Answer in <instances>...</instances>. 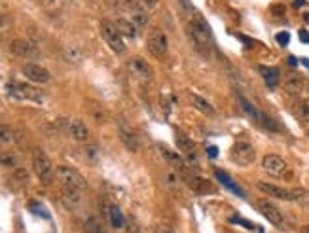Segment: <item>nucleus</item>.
Segmentation results:
<instances>
[{"label": "nucleus", "mask_w": 309, "mask_h": 233, "mask_svg": "<svg viewBox=\"0 0 309 233\" xmlns=\"http://www.w3.org/2000/svg\"><path fill=\"white\" fill-rule=\"evenodd\" d=\"M188 33L192 36V40L197 44V47H201V49H209L213 44V33H211L207 21L203 19L201 14H194L190 17Z\"/></svg>", "instance_id": "f257e3e1"}, {"label": "nucleus", "mask_w": 309, "mask_h": 233, "mask_svg": "<svg viewBox=\"0 0 309 233\" xmlns=\"http://www.w3.org/2000/svg\"><path fill=\"white\" fill-rule=\"evenodd\" d=\"M55 176H57V180H59V184L65 190H70V192H86L88 190V182H86V178L82 176L76 169H70V167H65L61 165L55 169Z\"/></svg>", "instance_id": "f03ea898"}, {"label": "nucleus", "mask_w": 309, "mask_h": 233, "mask_svg": "<svg viewBox=\"0 0 309 233\" xmlns=\"http://www.w3.org/2000/svg\"><path fill=\"white\" fill-rule=\"evenodd\" d=\"M33 167H34L36 176L40 178V182H44V184H52V182H54L55 169L54 165H52L49 158L46 156V152L40 150V148H36L33 152Z\"/></svg>", "instance_id": "7ed1b4c3"}, {"label": "nucleus", "mask_w": 309, "mask_h": 233, "mask_svg": "<svg viewBox=\"0 0 309 233\" xmlns=\"http://www.w3.org/2000/svg\"><path fill=\"white\" fill-rule=\"evenodd\" d=\"M262 167H264V171H266L269 176H273V178H289L290 176L287 161L282 160L281 156H277V153H268V156H264Z\"/></svg>", "instance_id": "20e7f679"}, {"label": "nucleus", "mask_w": 309, "mask_h": 233, "mask_svg": "<svg viewBox=\"0 0 309 233\" xmlns=\"http://www.w3.org/2000/svg\"><path fill=\"white\" fill-rule=\"evenodd\" d=\"M256 160V150L254 146L247 142V140H239L231 146V161L239 167H249L252 165Z\"/></svg>", "instance_id": "39448f33"}, {"label": "nucleus", "mask_w": 309, "mask_h": 233, "mask_svg": "<svg viewBox=\"0 0 309 233\" xmlns=\"http://www.w3.org/2000/svg\"><path fill=\"white\" fill-rule=\"evenodd\" d=\"M101 34L105 42L108 44V47L114 51V54L121 55L125 51V42H123V36L118 33V29L112 21H102L101 23Z\"/></svg>", "instance_id": "423d86ee"}, {"label": "nucleus", "mask_w": 309, "mask_h": 233, "mask_svg": "<svg viewBox=\"0 0 309 233\" xmlns=\"http://www.w3.org/2000/svg\"><path fill=\"white\" fill-rule=\"evenodd\" d=\"M256 206H258V211L262 213L264 218H268V222H271L275 227H281V229H287V227H289V222L285 218V214H282L273 203L262 199V201H258V205Z\"/></svg>", "instance_id": "0eeeda50"}, {"label": "nucleus", "mask_w": 309, "mask_h": 233, "mask_svg": "<svg viewBox=\"0 0 309 233\" xmlns=\"http://www.w3.org/2000/svg\"><path fill=\"white\" fill-rule=\"evenodd\" d=\"M8 91L12 97L21 100H34V102H40L44 99V93L36 87L29 86V84H21V82H15L12 86H8Z\"/></svg>", "instance_id": "6e6552de"}, {"label": "nucleus", "mask_w": 309, "mask_h": 233, "mask_svg": "<svg viewBox=\"0 0 309 233\" xmlns=\"http://www.w3.org/2000/svg\"><path fill=\"white\" fill-rule=\"evenodd\" d=\"M148 51L158 57V59H163L169 51V42L167 36L163 31H152L150 36H148Z\"/></svg>", "instance_id": "1a4fd4ad"}, {"label": "nucleus", "mask_w": 309, "mask_h": 233, "mask_svg": "<svg viewBox=\"0 0 309 233\" xmlns=\"http://www.w3.org/2000/svg\"><path fill=\"white\" fill-rule=\"evenodd\" d=\"M258 190L264 192L269 197H275L281 201H292L296 199V188H281L275 184H268V182H258Z\"/></svg>", "instance_id": "9d476101"}, {"label": "nucleus", "mask_w": 309, "mask_h": 233, "mask_svg": "<svg viewBox=\"0 0 309 233\" xmlns=\"http://www.w3.org/2000/svg\"><path fill=\"white\" fill-rule=\"evenodd\" d=\"M184 180H186V184H188L195 193H201V195H207V193H215V186H213V182H209L207 178H203V176H197V174H192L190 171L186 173H182Z\"/></svg>", "instance_id": "9b49d317"}, {"label": "nucleus", "mask_w": 309, "mask_h": 233, "mask_svg": "<svg viewBox=\"0 0 309 233\" xmlns=\"http://www.w3.org/2000/svg\"><path fill=\"white\" fill-rule=\"evenodd\" d=\"M23 74L31 82H36V84H49V80H52V74L47 72L42 65H36V63H27L23 67Z\"/></svg>", "instance_id": "f8f14e48"}, {"label": "nucleus", "mask_w": 309, "mask_h": 233, "mask_svg": "<svg viewBox=\"0 0 309 233\" xmlns=\"http://www.w3.org/2000/svg\"><path fill=\"white\" fill-rule=\"evenodd\" d=\"M129 72L133 74L135 78H139L141 82H150L152 80V68L146 61L141 59V57H133L129 61Z\"/></svg>", "instance_id": "ddd939ff"}, {"label": "nucleus", "mask_w": 309, "mask_h": 233, "mask_svg": "<svg viewBox=\"0 0 309 233\" xmlns=\"http://www.w3.org/2000/svg\"><path fill=\"white\" fill-rule=\"evenodd\" d=\"M10 51L15 55V57H34L38 54V47L31 44L29 40H23V38H15V40L10 42Z\"/></svg>", "instance_id": "4468645a"}, {"label": "nucleus", "mask_w": 309, "mask_h": 233, "mask_svg": "<svg viewBox=\"0 0 309 233\" xmlns=\"http://www.w3.org/2000/svg\"><path fill=\"white\" fill-rule=\"evenodd\" d=\"M118 133H120V140L123 142V146L127 148L129 152H139V148H141V142H139V137L129 129V127L121 125L118 129Z\"/></svg>", "instance_id": "2eb2a0df"}, {"label": "nucleus", "mask_w": 309, "mask_h": 233, "mask_svg": "<svg viewBox=\"0 0 309 233\" xmlns=\"http://www.w3.org/2000/svg\"><path fill=\"white\" fill-rule=\"evenodd\" d=\"M215 174H216V178H218V182H220L222 186L224 188H228L229 192H234V193H237L239 197H245V192H243L241 188L237 186L236 182L231 180V176H229L228 173H224V171H220V169H216L215 171Z\"/></svg>", "instance_id": "dca6fc26"}, {"label": "nucleus", "mask_w": 309, "mask_h": 233, "mask_svg": "<svg viewBox=\"0 0 309 233\" xmlns=\"http://www.w3.org/2000/svg\"><path fill=\"white\" fill-rule=\"evenodd\" d=\"M260 74H262L266 86L271 87V89H275V87L279 86V82H281V74L273 67H264L262 65V67H260Z\"/></svg>", "instance_id": "f3484780"}, {"label": "nucleus", "mask_w": 309, "mask_h": 233, "mask_svg": "<svg viewBox=\"0 0 309 233\" xmlns=\"http://www.w3.org/2000/svg\"><path fill=\"white\" fill-rule=\"evenodd\" d=\"M114 25H116V29H118V33H120L121 36H127V38H131V40L137 38V31H139V29L135 27L127 17H120V19H116Z\"/></svg>", "instance_id": "a211bd4d"}, {"label": "nucleus", "mask_w": 309, "mask_h": 233, "mask_svg": "<svg viewBox=\"0 0 309 233\" xmlns=\"http://www.w3.org/2000/svg\"><path fill=\"white\" fill-rule=\"evenodd\" d=\"M70 133H72V137L78 140V142H88L89 139V129L82 120H74L72 123H70Z\"/></svg>", "instance_id": "6ab92c4d"}, {"label": "nucleus", "mask_w": 309, "mask_h": 233, "mask_svg": "<svg viewBox=\"0 0 309 233\" xmlns=\"http://www.w3.org/2000/svg\"><path fill=\"white\" fill-rule=\"evenodd\" d=\"M127 19L131 21V23H133L135 27L137 29H144L148 25V14H146V10H144V8H137V10H133V12H131V14L127 15Z\"/></svg>", "instance_id": "aec40b11"}, {"label": "nucleus", "mask_w": 309, "mask_h": 233, "mask_svg": "<svg viewBox=\"0 0 309 233\" xmlns=\"http://www.w3.org/2000/svg\"><path fill=\"white\" fill-rule=\"evenodd\" d=\"M160 150H162V153L165 156V160L171 163V165H175L181 173H186L188 169H186V165H184V161H182V158L178 156V153H175L173 150H169V148H165V146H160Z\"/></svg>", "instance_id": "412c9836"}, {"label": "nucleus", "mask_w": 309, "mask_h": 233, "mask_svg": "<svg viewBox=\"0 0 309 233\" xmlns=\"http://www.w3.org/2000/svg\"><path fill=\"white\" fill-rule=\"evenodd\" d=\"M190 100H192V105H194L199 112L207 114V116H213V114H215V107H213L205 97H201V95H192Z\"/></svg>", "instance_id": "4be33fe9"}, {"label": "nucleus", "mask_w": 309, "mask_h": 233, "mask_svg": "<svg viewBox=\"0 0 309 233\" xmlns=\"http://www.w3.org/2000/svg\"><path fill=\"white\" fill-rule=\"evenodd\" d=\"M84 233H107V227L97 216H89L84 224Z\"/></svg>", "instance_id": "5701e85b"}, {"label": "nucleus", "mask_w": 309, "mask_h": 233, "mask_svg": "<svg viewBox=\"0 0 309 233\" xmlns=\"http://www.w3.org/2000/svg\"><path fill=\"white\" fill-rule=\"evenodd\" d=\"M61 201H63V205H65V206H68V209H74V206H78V203H80V193L70 192V190H65V188H63Z\"/></svg>", "instance_id": "b1692460"}, {"label": "nucleus", "mask_w": 309, "mask_h": 233, "mask_svg": "<svg viewBox=\"0 0 309 233\" xmlns=\"http://www.w3.org/2000/svg\"><path fill=\"white\" fill-rule=\"evenodd\" d=\"M285 87L290 95H300L303 89V80L300 76H289V80L285 82Z\"/></svg>", "instance_id": "393cba45"}, {"label": "nucleus", "mask_w": 309, "mask_h": 233, "mask_svg": "<svg viewBox=\"0 0 309 233\" xmlns=\"http://www.w3.org/2000/svg\"><path fill=\"white\" fill-rule=\"evenodd\" d=\"M175 139H176V144H178V148H181L182 152L186 153V156H190V153H195L194 152V144L190 142V139L186 137L184 133H181V131H176L175 133Z\"/></svg>", "instance_id": "a878e982"}, {"label": "nucleus", "mask_w": 309, "mask_h": 233, "mask_svg": "<svg viewBox=\"0 0 309 233\" xmlns=\"http://www.w3.org/2000/svg\"><path fill=\"white\" fill-rule=\"evenodd\" d=\"M108 220H110V224H112L114 227H121L123 224H125V218H123V214H121V211L116 205H110Z\"/></svg>", "instance_id": "bb28decb"}, {"label": "nucleus", "mask_w": 309, "mask_h": 233, "mask_svg": "<svg viewBox=\"0 0 309 233\" xmlns=\"http://www.w3.org/2000/svg\"><path fill=\"white\" fill-rule=\"evenodd\" d=\"M256 121H258V123H262L264 125V129H268V131H279V125H277L275 121L271 120V118H269L268 114H264V112H258V118H256Z\"/></svg>", "instance_id": "cd10ccee"}, {"label": "nucleus", "mask_w": 309, "mask_h": 233, "mask_svg": "<svg viewBox=\"0 0 309 233\" xmlns=\"http://www.w3.org/2000/svg\"><path fill=\"white\" fill-rule=\"evenodd\" d=\"M0 142H6V144L15 142V133H14V129H12V127L0 125Z\"/></svg>", "instance_id": "c85d7f7f"}, {"label": "nucleus", "mask_w": 309, "mask_h": 233, "mask_svg": "<svg viewBox=\"0 0 309 233\" xmlns=\"http://www.w3.org/2000/svg\"><path fill=\"white\" fill-rule=\"evenodd\" d=\"M237 99H239V105L243 107V110L249 114L250 118H254V120H256V118H258V112H260V110H256V108L252 107V105H250L249 100H247V97H243L241 93L237 95Z\"/></svg>", "instance_id": "c756f323"}, {"label": "nucleus", "mask_w": 309, "mask_h": 233, "mask_svg": "<svg viewBox=\"0 0 309 233\" xmlns=\"http://www.w3.org/2000/svg\"><path fill=\"white\" fill-rule=\"evenodd\" d=\"M296 116L302 120H309V100H298V105L294 107Z\"/></svg>", "instance_id": "7c9ffc66"}, {"label": "nucleus", "mask_w": 309, "mask_h": 233, "mask_svg": "<svg viewBox=\"0 0 309 233\" xmlns=\"http://www.w3.org/2000/svg\"><path fill=\"white\" fill-rule=\"evenodd\" d=\"M0 163H4V165H15L17 160H15L14 153H0Z\"/></svg>", "instance_id": "2f4dec72"}, {"label": "nucleus", "mask_w": 309, "mask_h": 233, "mask_svg": "<svg viewBox=\"0 0 309 233\" xmlns=\"http://www.w3.org/2000/svg\"><path fill=\"white\" fill-rule=\"evenodd\" d=\"M125 222H127V227H129V231H131V233H139V231H141V227H139V222H137L133 216H129Z\"/></svg>", "instance_id": "473e14b6"}, {"label": "nucleus", "mask_w": 309, "mask_h": 233, "mask_svg": "<svg viewBox=\"0 0 309 233\" xmlns=\"http://www.w3.org/2000/svg\"><path fill=\"white\" fill-rule=\"evenodd\" d=\"M86 152H88V158L91 161H95L97 158H99V150H97V146H88L86 148Z\"/></svg>", "instance_id": "72a5a7b5"}, {"label": "nucleus", "mask_w": 309, "mask_h": 233, "mask_svg": "<svg viewBox=\"0 0 309 233\" xmlns=\"http://www.w3.org/2000/svg\"><path fill=\"white\" fill-rule=\"evenodd\" d=\"M289 40H290L289 33H279V34H277V42H279L281 46H287V44H289Z\"/></svg>", "instance_id": "f704fd0d"}, {"label": "nucleus", "mask_w": 309, "mask_h": 233, "mask_svg": "<svg viewBox=\"0 0 309 233\" xmlns=\"http://www.w3.org/2000/svg\"><path fill=\"white\" fill-rule=\"evenodd\" d=\"M156 233H175L169 226H158L156 227Z\"/></svg>", "instance_id": "c9c22d12"}, {"label": "nucleus", "mask_w": 309, "mask_h": 233, "mask_svg": "<svg viewBox=\"0 0 309 233\" xmlns=\"http://www.w3.org/2000/svg\"><path fill=\"white\" fill-rule=\"evenodd\" d=\"M207 153L211 156V158H216V156H218V148H216V146H209L207 148Z\"/></svg>", "instance_id": "e433bc0d"}, {"label": "nucleus", "mask_w": 309, "mask_h": 233, "mask_svg": "<svg viewBox=\"0 0 309 233\" xmlns=\"http://www.w3.org/2000/svg\"><path fill=\"white\" fill-rule=\"evenodd\" d=\"M142 4H144V6H156V4H158V2H160V0H141Z\"/></svg>", "instance_id": "4c0bfd02"}, {"label": "nucleus", "mask_w": 309, "mask_h": 233, "mask_svg": "<svg viewBox=\"0 0 309 233\" xmlns=\"http://www.w3.org/2000/svg\"><path fill=\"white\" fill-rule=\"evenodd\" d=\"M300 36H302V42H305V44H307V42H309V34L305 33V31H302V33H300Z\"/></svg>", "instance_id": "58836bf2"}, {"label": "nucleus", "mask_w": 309, "mask_h": 233, "mask_svg": "<svg viewBox=\"0 0 309 233\" xmlns=\"http://www.w3.org/2000/svg\"><path fill=\"white\" fill-rule=\"evenodd\" d=\"M273 12H275V14H282V12H285V8H273Z\"/></svg>", "instance_id": "ea45409f"}, {"label": "nucleus", "mask_w": 309, "mask_h": 233, "mask_svg": "<svg viewBox=\"0 0 309 233\" xmlns=\"http://www.w3.org/2000/svg\"><path fill=\"white\" fill-rule=\"evenodd\" d=\"M294 4H296V8H300V6H302V4H303V0H296Z\"/></svg>", "instance_id": "a19ab883"}, {"label": "nucleus", "mask_w": 309, "mask_h": 233, "mask_svg": "<svg viewBox=\"0 0 309 233\" xmlns=\"http://www.w3.org/2000/svg\"><path fill=\"white\" fill-rule=\"evenodd\" d=\"M300 231H302V233H309V226H303L302 229H300Z\"/></svg>", "instance_id": "79ce46f5"}, {"label": "nucleus", "mask_w": 309, "mask_h": 233, "mask_svg": "<svg viewBox=\"0 0 309 233\" xmlns=\"http://www.w3.org/2000/svg\"><path fill=\"white\" fill-rule=\"evenodd\" d=\"M2 25H4V17H2V15H0V27H2Z\"/></svg>", "instance_id": "37998d69"}, {"label": "nucleus", "mask_w": 309, "mask_h": 233, "mask_svg": "<svg viewBox=\"0 0 309 233\" xmlns=\"http://www.w3.org/2000/svg\"><path fill=\"white\" fill-rule=\"evenodd\" d=\"M303 65H305V67L309 68V61H307V59H303Z\"/></svg>", "instance_id": "c03bdc74"}]
</instances>
